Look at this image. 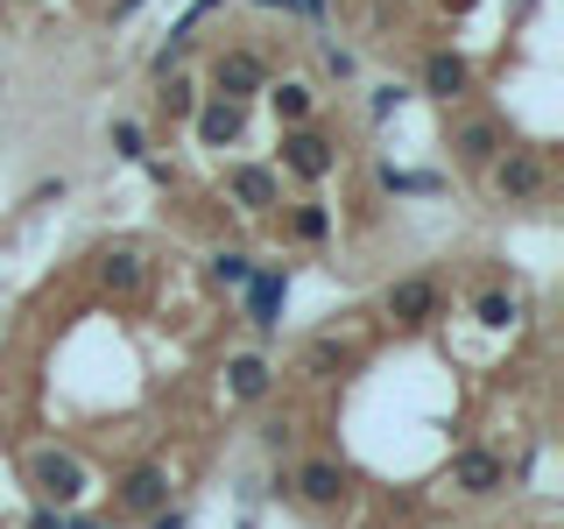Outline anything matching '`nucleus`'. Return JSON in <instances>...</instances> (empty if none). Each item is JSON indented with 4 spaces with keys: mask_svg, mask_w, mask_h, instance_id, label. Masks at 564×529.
<instances>
[{
    "mask_svg": "<svg viewBox=\"0 0 564 529\" xmlns=\"http://www.w3.org/2000/svg\"><path fill=\"white\" fill-rule=\"evenodd\" d=\"M275 71L261 57L254 43H219L205 64V93H226V99H261V85H269Z\"/></svg>",
    "mask_w": 564,
    "mask_h": 529,
    "instance_id": "dca6fc26",
    "label": "nucleus"
},
{
    "mask_svg": "<svg viewBox=\"0 0 564 529\" xmlns=\"http://www.w3.org/2000/svg\"><path fill=\"white\" fill-rule=\"evenodd\" d=\"M416 99H431V106H458V99H480V64L466 57V50H452V43H431L416 57V85H410Z\"/></svg>",
    "mask_w": 564,
    "mask_h": 529,
    "instance_id": "1a4fd4ad",
    "label": "nucleus"
},
{
    "mask_svg": "<svg viewBox=\"0 0 564 529\" xmlns=\"http://www.w3.org/2000/svg\"><path fill=\"white\" fill-rule=\"evenodd\" d=\"M254 445H261V452H269L275 466H282V458H296V452H304V423H296L290 410H269V402H261V423H254Z\"/></svg>",
    "mask_w": 564,
    "mask_h": 529,
    "instance_id": "5701e85b",
    "label": "nucleus"
},
{
    "mask_svg": "<svg viewBox=\"0 0 564 529\" xmlns=\"http://www.w3.org/2000/svg\"><path fill=\"white\" fill-rule=\"evenodd\" d=\"M261 99H269V114H275V128H296V120H317V85L311 78H269L261 85Z\"/></svg>",
    "mask_w": 564,
    "mask_h": 529,
    "instance_id": "6ab92c4d",
    "label": "nucleus"
},
{
    "mask_svg": "<svg viewBox=\"0 0 564 529\" xmlns=\"http://www.w3.org/2000/svg\"><path fill=\"white\" fill-rule=\"evenodd\" d=\"M219 388H226V402H234V410H261V402H275L282 375H275V360L261 346H234L219 360Z\"/></svg>",
    "mask_w": 564,
    "mask_h": 529,
    "instance_id": "2eb2a0df",
    "label": "nucleus"
},
{
    "mask_svg": "<svg viewBox=\"0 0 564 529\" xmlns=\"http://www.w3.org/2000/svg\"><path fill=\"white\" fill-rule=\"evenodd\" d=\"M106 149H113V163H141V155H149V128H141L134 114H113L106 120Z\"/></svg>",
    "mask_w": 564,
    "mask_h": 529,
    "instance_id": "b1692460",
    "label": "nucleus"
},
{
    "mask_svg": "<svg viewBox=\"0 0 564 529\" xmlns=\"http://www.w3.org/2000/svg\"><path fill=\"white\" fill-rule=\"evenodd\" d=\"M0 529H8V522H0Z\"/></svg>",
    "mask_w": 564,
    "mask_h": 529,
    "instance_id": "473e14b6",
    "label": "nucleus"
},
{
    "mask_svg": "<svg viewBox=\"0 0 564 529\" xmlns=\"http://www.w3.org/2000/svg\"><path fill=\"white\" fill-rule=\"evenodd\" d=\"M487 191H494V205H543L557 191L551 141H508V149L494 155V170H487Z\"/></svg>",
    "mask_w": 564,
    "mask_h": 529,
    "instance_id": "7ed1b4c3",
    "label": "nucleus"
},
{
    "mask_svg": "<svg viewBox=\"0 0 564 529\" xmlns=\"http://www.w3.org/2000/svg\"><path fill=\"white\" fill-rule=\"evenodd\" d=\"M64 529H120V522H99V516H78V508H70V516H64Z\"/></svg>",
    "mask_w": 564,
    "mask_h": 529,
    "instance_id": "2f4dec72",
    "label": "nucleus"
},
{
    "mask_svg": "<svg viewBox=\"0 0 564 529\" xmlns=\"http://www.w3.org/2000/svg\"><path fill=\"white\" fill-rule=\"evenodd\" d=\"M282 473H290V501L304 508V516L339 522L352 508V466L339 452H296V458H282Z\"/></svg>",
    "mask_w": 564,
    "mask_h": 529,
    "instance_id": "f257e3e1",
    "label": "nucleus"
},
{
    "mask_svg": "<svg viewBox=\"0 0 564 529\" xmlns=\"http://www.w3.org/2000/svg\"><path fill=\"white\" fill-rule=\"evenodd\" d=\"M149 8V0H106V29H120V22H134V14Z\"/></svg>",
    "mask_w": 564,
    "mask_h": 529,
    "instance_id": "c85d7f7f",
    "label": "nucleus"
},
{
    "mask_svg": "<svg viewBox=\"0 0 564 529\" xmlns=\"http://www.w3.org/2000/svg\"><path fill=\"white\" fill-rule=\"evenodd\" d=\"M466 311L480 317L487 332H516L522 317H529V304H522V290H508V282H480V290L466 296Z\"/></svg>",
    "mask_w": 564,
    "mask_h": 529,
    "instance_id": "a211bd4d",
    "label": "nucleus"
},
{
    "mask_svg": "<svg viewBox=\"0 0 564 529\" xmlns=\"http://www.w3.org/2000/svg\"><path fill=\"white\" fill-rule=\"evenodd\" d=\"M22 487L50 508H78L93 494V466L70 445H35V452H22Z\"/></svg>",
    "mask_w": 564,
    "mask_h": 529,
    "instance_id": "423d86ee",
    "label": "nucleus"
},
{
    "mask_svg": "<svg viewBox=\"0 0 564 529\" xmlns=\"http://www.w3.org/2000/svg\"><path fill=\"white\" fill-rule=\"evenodd\" d=\"M508 120L494 114V106H480V99H458V106H445V149H452V170L458 176H487L494 170V155L508 149Z\"/></svg>",
    "mask_w": 564,
    "mask_h": 529,
    "instance_id": "f03ea898",
    "label": "nucleus"
},
{
    "mask_svg": "<svg viewBox=\"0 0 564 529\" xmlns=\"http://www.w3.org/2000/svg\"><path fill=\"white\" fill-rule=\"evenodd\" d=\"M64 516H70V508H50V501H35V508H29V529H64Z\"/></svg>",
    "mask_w": 564,
    "mask_h": 529,
    "instance_id": "cd10ccee",
    "label": "nucleus"
},
{
    "mask_svg": "<svg viewBox=\"0 0 564 529\" xmlns=\"http://www.w3.org/2000/svg\"><path fill=\"white\" fill-rule=\"evenodd\" d=\"M134 170H141V176H149V184H155V191H176V163H163V155H155V149H149V155H141V163H134Z\"/></svg>",
    "mask_w": 564,
    "mask_h": 529,
    "instance_id": "bb28decb",
    "label": "nucleus"
},
{
    "mask_svg": "<svg viewBox=\"0 0 564 529\" xmlns=\"http://www.w3.org/2000/svg\"><path fill=\"white\" fill-rule=\"evenodd\" d=\"M191 141L198 149H212V155H226V149H240L247 141V128H254V99H226V93H205L198 106H191Z\"/></svg>",
    "mask_w": 564,
    "mask_h": 529,
    "instance_id": "ddd939ff",
    "label": "nucleus"
},
{
    "mask_svg": "<svg viewBox=\"0 0 564 529\" xmlns=\"http://www.w3.org/2000/svg\"><path fill=\"white\" fill-rule=\"evenodd\" d=\"M375 191H381V198H445V170H395V163H375Z\"/></svg>",
    "mask_w": 564,
    "mask_h": 529,
    "instance_id": "4be33fe9",
    "label": "nucleus"
},
{
    "mask_svg": "<svg viewBox=\"0 0 564 529\" xmlns=\"http://www.w3.org/2000/svg\"><path fill=\"white\" fill-rule=\"evenodd\" d=\"M240 529H247V522H240Z\"/></svg>",
    "mask_w": 564,
    "mask_h": 529,
    "instance_id": "72a5a7b5",
    "label": "nucleus"
},
{
    "mask_svg": "<svg viewBox=\"0 0 564 529\" xmlns=\"http://www.w3.org/2000/svg\"><path fill=\"white\" fill-rule=\"evenodd\" d=\"M247 276H254V247H247V240H219V247L205 255V282H212L219 296H240Z\"/></svg>",
    "mask_w": 564,
    "mask_h": 529,
    "instance_id": "aec40b11",
    "label": "nucleus"
},
{
    "mask_svg": "<svg viewBox=\"0 0 564 529\" xmlns=\"http://www.w3.org/2000/svg\"><path fill=\"white\" fill-rule=\"evenodd\" d=\"M261 14H282V22H304V8H296V0H254Z\"/></svg>",
    "mask_w": 564,
    "mask_h": 529,
    "instance_id": "7c9ffc66",
    "label": "nucleus"
},
{
    "mask_svg": "<svg viewBox=\"0 0 564 529\" xmlns=\"http://www.w3.org/2000/svg\"><path fill=\"white\" fill-rule=\"evenodd\" d=\"M317 64H325L332 85H360V50H352V43H332V35H317Z\"/></svg>",
    "mask_w": 564,
    "mask_h": 529,
    "instance_id": "393cba45",
    "label": "nucleus"
},
{
    "mask_svg": "<svg viewBox=\"0 0 564 529\" xmlns=\"http://www.w3.org/2000/svg\"><path fill=\"white\" fill-rule=\"evenodd\" d=\"M410 99H416L410 85H395V78H388V85H375V93H367V120H375V128H388V120H395Z\"/></svg>",
    "mask_w": 564,
    "mask_h": 529,
    "instance_id": "a878e982",
    "label": "nucleus"
},
{
    "mask_svg": "<svg viewBox=\"0 0 564 529\" xmlns=\"http://www.w3.org/2000/svg\"><path fill=\"white\" fill-rule=\"evenodd\" d=\"M141 529H191V516H184V508H155V516L141 522Z\"/></svg>",
    "mask_w": 564,
    "mask_h": 529,
    "instance_id": "c756f323",
    "label": "nucleus"
},
{
    "mask_svg": "<svg viewBox=\"0 0 564 529\" xmlns=\"http://www.w3.org/2000/svg\"><path fill=\"white\" fill-rule=\"evenodd\" d=\"M290 282H296V261H254V276L240 282V317L261 346L282 332V304H290Z\"/></svg>",
    "mask_w": 564,
    "mask_h": 529,
    "instance_id": "9b49d317",
    "label": "nucleus"
},
{
    "mask_svg": "<svg viewBox=\"0 0 564 529\" xmlns=\"http://www.w3.org/2000/svg\"><path fill=\"white\" fill-rule=\"evenodd\" d=\"M93 290L113 311H141L149 304V255H141L134 240H106L93 255Z\"/></svg>",
    "mask_w": 564,
    "mask_h": 529,
    "instance_id": "6e6552de",
    "label": "nucleus"
},
{
    "mask_svg": "<svg viewBox=\"0 0 564 529\" xmlns=\"http://www.w3.org/2000/svg\"><path fill=\"white\" fill-rule=\"evenodd\" d=\"M170 466L163 458H128V466L113 473V487H106V508H113V522H149L155 508H170Z\"/></svg>",
    "mask_w": 564,
    "mask_h": 529,
    "instance_id": "0eeeda50",
    "label": "nucleus"
},
{
    "mask_svg": "<svg viewBox=\"0 0 564 529\" xmlns=\"http://www.w3.org/2000/svg\"><path fill=\"white\" fill-rule=\"evenodd\" d=\"M339 163H346V149H339V134H332L325 120H296V128H275V170L290 176V184L317 191V184H332V176H339Z\"/></svg>",
    "mask_w": 564,
    "mask_h": 529,
    "instance_id": "39448f33",
    "label": "nucleus"
},
{
    "mask_svg": "<svg viewBox=\"0 0 564 529\" xmlns=\"http://www.w3.org/2000/svg\"><path fill=\"white\" fill-rule=\"evenodd\" d=\"M149 85H155V114H163L170 128H184L191 106L205 99V78H191V71H163V78H149Z\"/></svg>",
    "mask_w": 564,
    "mask_h": 529,
    "instance_id": "412c9836",
    "label": "nucleus"
},
{
    "mask_svg": "<svg viewBox=\"0 0 564 529\" xmlns=\"http://www.w3.org/2000/svg\"><path fill=\"white\" fill-rule=\"evenodd\" d=\"M219 198L240 212V219H275L282 212V170L275 163H247V155H234V163L219 170Z\"/></svg>",
    "mask_w": 564,
    "mask_h": 529,
    "instance_id": "f8f14e48",
    "label": "nucleus"
},
{
    "mask_svg": "<svg viewBox=\"0 0 564 529\" xmlns=\"http://www.w3.org/2000/svg\"><path fill=\"white\" fill-rule=\"evenodd\" d=\"M275 226H282V240H290V247H332V234H339V205H325V198L311 191V198L282 205Z\"/></svg>",
    "mask_w": 564,
    "mask_h": 529,
    "instance_id": "f3484780",
    "label": "nucleus"
},
{
    "mask_svg": "<svg viewBox=\"0 0 564 529\" xmlns=\"http://www.w3.org/2000/svg\"><path fill=\"white\" fill-rule=\"evenodd\" d=\"M360 367H367V339H352V332H311L296 346V381L304 388H339Z\"/></svg>",
    "mask_w": 564,
    "mask_h": 529,
    "instance_id": "9d476101",
    "label": "nucleus"
},
{
    "mask_svg": "<svg viewBox=\"0 0 564 529\" xmlns=\"http://www.w3.org/2000/svg\"><path fill=\"white\" fill-rule=\"evenodd\" d=\"M445 487L458 494V501H494V494H508L516 481H508V452L494 445H458L445 458Z\"/></svg>",
    "mask_w": 564,
    "mask_h": 529,
    "instance_id": "4468645a",
    "label": "nucleus"
},
{
    "mask_svg": "<svg viewBox=\"0 0 564 529\" xmlns=\"http://www.w3.org/2000/svg\"><path fill=\"white\" fill-rule=\"evenodd\" d=\"M381 317H388V332H402V339H423V332H437L452 317V290L431 269H410V276H395L381 290Z\"/></svg>",
    "mask_w": 564,
    "mask_h": 529,
    "instance_id": "20e7f679",
    "label": "nucleus"
}]
</instances>
